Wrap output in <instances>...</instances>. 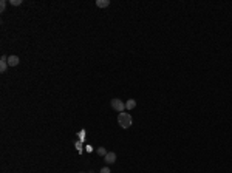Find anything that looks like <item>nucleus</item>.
Listing matches in <instances>:
<instances>
[{"mask_svg": "<svg viewBox=\"0 0 232 173\" xmlns=\"http://www.w3.org/2000/svg\"><path fill=\"white\" fill-rule=\"evenodd\" d=\"M118 122H119V125H121L122 128H129V127L132 125V122H133V119H132L130 113L122 111V113L118 114Z\"/></svg>", "mask_w": 232, "mask_h": 173, "instance_id": "1", "label": "nucleus"}, {"mask_svg": "<svg viewBox=\"0 0 232 173\" xmlns=\"http://www.w3.org/2000/svg\"><path fill=\"white\" fill-rule=\"evenodd\" d=\"M112 108L115 110V111H119V113H122L126 110V104L122 102L121 99H112Z\"/></svg>", "mask_w": 232, "mask_h": 173, "instance_id": "2", "label": "nucleus"}, {"mask_svg": "<svg viewBox=\"0 0 232 173\" xmlns=\"http://www.w3.org/2000/svg\"><path fill=\"white\" fill-rule=\"evenodd\" d=\"M104 161H105L107 164L116 162V153H115V152H107V155L104 156Z\"/></svg>", "mask_w": 232, "mask_h": 173, "instance_id": "3", "label": "nucleus"}, {"mask_svg": "<svg viewBox=\"0 0 232 173\" xmlns=\"http://www.w3.org/2000/svg\"><path fill=\"white\" fill-rule=\"evenodd\" d=\"M8 66H9V65H8V57H6V56H2V57H0V71L5 73Z\"/></svg>", "mask_w": 232, "mask_h": 173, "instance_id": "4", "label": "nucleus"}, {"mask_svg": "<svg viewBox=\"0 0 232 173\" xmlns=\"http://www.w3.org/2000/svg\"><path fill=\"white\" fill-rule=\"evenodd\" d=\"M19 62H20V59H19L17 56H9V57H8V65H9V66H17Z\"/></svg>", "mask_w": 232, "mask_h": 173, "instance_id": "5", "label": "nucleus"}, {"mask_svg": "<svg viewBox=\"0 0 232 173\" xmlns=\"http://www.w3.org/2000/svg\"><path fill=\"white\" fill-rule=\"evenodd\" d=\"M110 5V0H96V6L98 8H107Z\"/></svg>", "mask_w": 232, "mask_h": 173, "instance_id": "6", "label": "nucleus"}, {"mask_svg": "<svg viewBox=\"0 0 232 173\" xmlns=\"http://www.w3.org/2000/svg\"><path fill=\"white\" fill-rule=\"evenodd\" d=\"M135 107H136V101H135V99H129V101L126 102V108H127V110H133Z\"/></svg>", "mask_w": 232, "mask_h": 173, "instance_id": "7", "label": "nucleus"}, {"mask_svg": "<svg viewBox=\"0 0 232 173\" xmlns=\"http://www.w3.org/2000/svg\"><path fill=\"white\" fill-rule=\"evenodd\" d=\"M96 153H98L99 156H105V155H107V150H105L104 147H98V150H96Z\"/></svg>", "mask_w": 232, "mask_h": 173, "instance_id": "8", "label": "nucleus"}, {"mask_svg": "<svg viewBox=\"0 0 232 173\" xmlns=\"http://www.w3.org/2000/svg\"><path fill=\"white\" fill-rule=\"evenodd\" d=\"M9 5H12V6H19V5H22V0H9Z\"/></svg>", "mask_w": 232, "mask_h": 173, "instance_id": "9", "label": "nucleus"}, {"mask_svg": "<svg viewBox=\"0 0 232 173\" xmlns=\"http://www.w3.org/2000/svg\"><path fill=\"white\" fill-rule=\"evenodd\" d=\"M5 8H6V0H0V11H5Z\"/></svg>", "mask_w": 232, "mask_h": 173, "instance_id": "10", "label": "nucleus"}, {"mask_svg": "<svg viewBox=\"0 0 232 173\" xmlns=\"http://www.w3.org/2000/svg\"><path fill=\"white\" fill-rule=\"evenodd\" d=\"M77 136L80 138V141H82V142H84V139H85V130H82V131H79V133H77Z\"/></svg>", "mask_w": 232, "mask_h": 173, "instance_id": "11", "label": "nucleus"}, {"mask_svg": "<svg viewBox=\"0 0 232 173\" xmlns=\"http://www.w3.org/2000/svg\"><path fill=\"white\" fill-rule=\"evenodd\" d=\"M99 173H112V171H110V168H108V167H104V168H101Z\"/></svg>", "mask_w": 232, "mask_h": 173, "instance_id": "12", "label": "nucleus"}, {"mask_svg": "<svg viewBox=\"0 0 232 173\" xmlns=\"http://www.w3.org/2000/svg\"><path fill=\"white\" fill-rule=\"evenodd\" d=\"M80 147H82V141H77V142H76V149L80 150Z\"/></svg>", "mask_w": 232, "mask_h": 173, "instance_id": "13", "label": "nucleus"}, {"mask_svg": "<svg viewBox=\"0 0 232 173\" xmlns=\"http://www.w3.org/2000/svg\"><path fill=\"white\" fill-rule=\"evenodd\" d=\"M80 173H84V171H80ZM87 173H93V171H87Z\"/></svg>", "mask_w": 232, "mask_h": 173, "instance_id": "14", "label": "nucleus"}]
</instances>
